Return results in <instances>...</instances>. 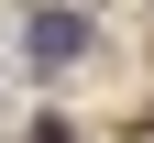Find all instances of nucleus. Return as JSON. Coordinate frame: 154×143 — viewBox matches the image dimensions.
<instances>
[{
    "mask_svg": "<svg viewBox=\"0 0 154 143\" xmlns=\"http://www.w3.org/2000/svg\"><path fill=\"white\" fill-rule=\"evenodd\" d=\"M33 55H44V66L88 55V22H77V11H44V22H33Z\"/></svg>",
    "mask_w": 154,
    "mask_h": 143,
    "instance_id": "1",
    "label": "nucleus"
},
{
    "mask_svg": "<svg viewBox=\"0 0 154 143\" xmlns=\"http://www.w3.org/2000/svg\"><path fill=\"white\" fill-rule=\"evenodd\" d=\"M33 143H66V132H55V121H44V132H33Z\"/></svg>",
    "mask_w": 154,
    "mask_h": 143,
    "instance_id": "2",
    "label": "nucleus"
}]
</instances>
